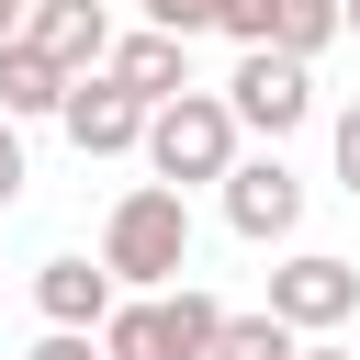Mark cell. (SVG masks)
I'll return each instance as SVG.
<instances>
[{"mask_svg": "<svg viewBox=\"0 0 360 360\" xmlns=\"http://www.w3.org/2000/svg\"><path fill=\"white\" fill-rule=\"evenodd\" d=\"M101 270H112V292H169V281H191V202H180L169 180H135V191L112 202V225H101Z\"/></svg>", "mask_w": 360, "mask_h": 360, "instance_id": "cell-1", "label": "cell"}, {"mask_svg": "<svg viewBox=\"0 0 360 360\" xmlns=\"http://www.w3.org/2000/svg\"><path fill=\"white\" fill-rule=\"evenodd\" d=\"M225 225H236L248 248H281V236L304 225V180H292L281 158H236V169H225Z\"/></svg>", "mask_w": 360, "mask_h": 360, "instance_id": "cell-6", "label": "cell"}, {"mask_svg": "<svg viewBox=\"0 0 360 360\" xmlns=\"http://www.w3.org/2000/svg\"><path fill=\"white\" fill-rule=\"evenodd\" d=\"M338 34H349V22H338V0H270V56H304V68H315Z\"/></svg>", "mask_w": 360, "mask_h": 360, "instance_id": "cell-12", "label": "cell"}, {"mask_svg": "<svg viewBox=\"0 0 360 360\" xmlns=\"http://www.w3.org/2000/svg\"><path fill=\"white\" fill-rule=\"evenodd\" d=\"M22 360H101V338H79V326H45V338H34Z\"/></svg>", "mask_w": 360, "mask_h": 360, "instance_id": "cell-15", "label": "cell"}, {"mask_svg": "<svg viewBox=\"0 0 360 360\" xmlns=\"http://www.w3.org/2000/svg\"><path fill=\"white\" fill-rule=\"evenodd\" d=\"M146 169H158L169 191L225 180V169H236V112H225V90H180V101H158V112H146Z\"/></svg>", "mask_w": 360, "mask_h": 360, "instance_id": "cell-3", "label": "cell"}, {"mask_svg": "<svg viewBox=\"0 0 360 360\" xmlns=\"http://www.w3.org/2000/svg\"><path fill=\"white\" fill-rule=\"evenodd\" d=\"M22 11H34V0H0V45H11V34H22Z\"/></svg>", "mask_w": 360, "mask_h": 360, "instance_id": "cell-17", "label": "cell"}, {"mask_svg": "<svg viewBox=\"0 0 360 360\" xmlns=\"http://www.w3.org/2000/svg\"><path fill=\"white\" fill-rule=\"evenodd\" d=\"M22 45H34L56 79H90V68L112 56V11H101V0H34V11H22Z\"/></svg>", "mask_w": 360, "mask_h": 360, "instance_id": "cell-8", "label": "cell"}, {"mask_svg": "<svg viewBox=\"0 0 360 360\" xmlns=\"http://www.w3.org/2000/svg\"><path fill=\"white\" fill-rule=\"evenodd\" d=\"M56 101H68V79L11 34V45H0V124H34V112H56Z\"/></svg>", "mask_w": 360, "mask_h": 360, "instance_id": "cell-11", "label": "cell"}, {"mask_svg": "<svg viewBox=\"0 0 360 360\" xmlns=\"http://www.w3.org/2000/svg\"><path fill=\"white\" fill-rule=\"evenodd\" d=\"M22 180H34V169H22V124H0V214L22 202Z\"/></svg>", "mask_w": 360, "mask_h": 360, "instance_id": "cell-16", "label": "cell"}, {"mask_svg": "<svg viewBox=\"0 0 360 360\" xmlns=\"http://www.w3.org/2000/svg\"><path fill=\"white\" fill-rule=\"evenodd\" d=\"M338 22H349V34H360V0H338Z\"/></svg>", "mask_w": 360, "mask_h": 360, "instance_id": "cell-18", "label": "cell"}, {"mask_svg": "<svg viewBox=\"0 0 360 360\" xmlns=\"http://www.w3.org/2000/svg\"><path fill=\"white\" fill-rule=\"evenodd\" d=\"M225 11H236V0H146V22L180 34V45H191V34H225Z\"/></svg>", "mask_w": 360, "mask_h": 360, "instance_id": "cell-14", "label": "cell"}, {"mask_svg": "<svg viewBox=\"0 0 360 360\" xmlns=\"http://www.w3.org/2000/svg\"><path fill=\"white\" fill-rule=\"evenodd\" d=\"M56 124H68V146H79V158H124V146H146V101H135V90H112L101 68H90V79H68Z\"/></svg>", "mask_w": 360, "mask_h": 360, "instance_id": "cell-7", "label": "cell"}, {"mask_svg": "<svg viewBox=\"0 0 360 360\" xmlns=\"http://www.w3.org/2000/svg\"><path fill=\"white\" fill-rule=\"evenodd\" d=\"M270 315H281L292 338H326V326H349V315H360V270H349V259H326V248H292V259L270 270Z\"/></svg>", "mask_w": 360, "mask_h": 360, "instance_id": "cell-5", "label": "cell"}, {"mask_svg": "<svg viewBox=\"0 0 360 360\" xmlns=\"http://www.w3.org/2000/svg\"><path fill=\"white\" fill-rule=\"evenodd\" d=\"M34 304H45V326L101 338V315H112L124 292H112V270H101V259H45V270H34Z\"/></svg>", "mask_w": 360, "mask_h": 360, "instance_id": "cell-10", "label": "cell"}, {"mask_svg": "<svg viewBox=\"0 0 360 360\" xmlns=\"http://www.w3.org/2000/svg\"><path fill=\"white\" fill-rule=\"evenodd\" d=\"M225 112H236V135H292L304 112H315V68L304 56H270V45H248L236 56V79H225Z\"/></svg>", "mask_w": 360, "mask_h": 360, "instance_id": "cell-4", "label": "cell"}, {"mask_svg": "<svg viewBox=\"0 0 360 360\" xmlns=\"http://www.w3.org/2000/svg\"><path fill=\"white\" fill-rule=\"evenodd\" d=\"M101 79H112V90H135V101L158 112V101H180V90H191V45H180V34H158V22H146V34H112Z\"/></svg>", "mask_w": 360, "mask_h": 360, "instance_id": "cell-9", "label": "cell"}, {"mask_svg": "<svg viewBox=\"0 0 360 360\" xmlns=\"http://www.w3.org/2000/svg\"><path fill=\"white\" fill-rule=\"evenodd\" d=\"M349 191H360V169H349Z\"/></svg>", "mask_w": 360, "mask_h": 360, "instance_id": "cell-20", "label": "cell"}, {"mask_svg": "<svg viewBox=\"0 0 360 360\" xmlns=\"http://www.w3.org/2000/svg\"><path fill=\"white\" fill-rule=\"evenodd\" d=\"M304 360H360V349H304Z\"/></svg>", "mask_w": 360, "mask_h": 360, "instance_id": "cell-19", "label": "cell"}, {"mask_svg": "<svg viewBox=\"0 0 360 360\" xmlns=\"http://www.w3.org/2000/svg\"><path fill=\"white\" fill-rule=\"evenodd\" d=\"M214 326H225V304L202 281H169V292H135L101 315V360H214Z\"/></svg>", "mask_w": 360, "mask_h": 360, "instance_id": "cell-2", "label": "cell"}, {"mask_svg": "<svg viewBox=\"0 0 360 360\" xmlns=\"http://www.w3.org/2000/svg\"><path fill=\"white\" fill-rule=\"evenodd\" d=\"M214 360H304V338L259 304V315H225V326H214Z\"/></svg>", "mask_w": 360, "mask_h": 360, "instance_id": "cell-13", "label": "cell"}]
</instances>
